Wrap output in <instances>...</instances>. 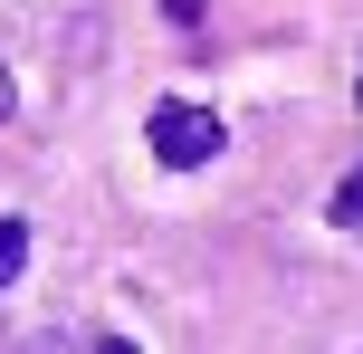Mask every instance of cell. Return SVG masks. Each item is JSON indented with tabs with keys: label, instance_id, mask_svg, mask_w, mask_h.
I'll return each mask as SVG.
<instances>
[{
	"label": "cell",
	"instance_id": "cell-6",
	"mask_svg": "<svg viewBox=\"0 0 363 354\" xmlns=\"http://www.w3.org/2000/svg\"><path fill=\"white\" fill-rule=\"evenodd\" d=\"M354 87H363V77H354Z\"/></svg>",
	"mask_w": 363,
	"mask_h": 354
},
{
	"label": "cell",
	"instance_id": "cell-1",
	"mask_svg": "<svg viewBox=\"0 0 363 354\" xmlns=\"http://www.w3.org/2000/svg\"><path fill=\"white\" fill-rule=\"evenodd\" d=\"M220 144H230V134H220V115H211V106H191V96H163V106H153V163L201 172Z\"/></svg>",
	"mask_w": 363,
	"mask_h": 354
},
{
	"label": "cell",
	"instance_id": "cell-4",
	"mask_svg": "<svg viewBox=\"0 0 363 354\" xmlns=\"http://www.w3.org/2000/svg\"><path fill=\"white\" fill-rule=\"evenodd\" d=\"M10 115H19V87H10V77H0V125H10Z\"/></svg>",
	"mask_w": 363,
	"mask_h": 354
},
{
	"label": "cell",
	"instance_id": "cell-3",
	"mask_svg": "<svg viewBox=\"0 0 363 354\" xmlns=\"http://www.w3.org/2000/svg\"><path fill=\"white\" fill-rule=\"evenodd\" d=\"M325 211H335V221H345V230H354V221H363V163H354V172H345V182H335V201H325Z\"/></svg>",
	"mask_w": 363,
	"mask_h": 354
},
{
	"label": "cell",
	"instance_id": "cell-5",
	"mask_svg": "<svg viewBox=\"0 0 363 354\" xmlns=\"http://www.w3.org/2000/svg\"><path fill=\"white\" fill-rule=\"evenodd\" d=\"M86 354H134V345H125V336H96V345H86Z\"/></svg>",
	"mask_w": 363,
	"mask_h": 354
},
{
	"label": "cell",
	"instance_id": "cell-2",
	"mask_svg": "<svg viewBox=\"0 0 363 354\" xmlns=\"http://www.w3.org/2000/svg\"><path fill=\"white\" fill-rule=\"evenodd\" d=\"M29 268V221H0V287Z\"/></svg>",
	"mask_w": 363,
	"mask_h": 354
}]
</instances>
